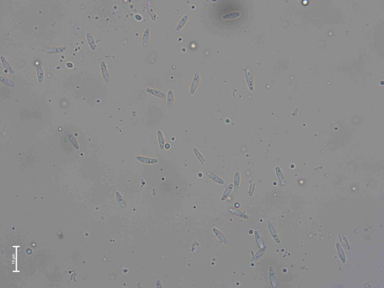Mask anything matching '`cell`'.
<instances>
[{"label": "cell", "instance_id": "obj_1", "mask_svg": "<svg viewBox=\"0 0 384 288\" xmlns=\"http://www.w3.org/2000/svg\"><path fill=\"white\" fill-rule=\"evenodd\" d=\"M136 158L139 162H141L143 164H147V165H153V164H157L158 162V160L154 157H147L143 156L137 155L136 157Z\"/></svg>", "mask_w": 384, "mask_h": 288}, {"label": "cell", "instance_id": "obj_2", "mask_svg": "<svg viewBox=\"0 0 384 288\" xmlns=\"http://www.w3.org/2000/svg\"><path fill=\"white\" fill-rule=\"evenodd\" d=\"M200 81V74L198 72H196L194 75V79H193L192 84L191 86L190 91L191 94L193 95L196 93L197 88L199 87Z\"/></svg>", "mask_w": 384, "mask_h": 288}, {"label": "cell", "instance_id": "obj_3", "mask_svg": "<svg viewBox=\"0 0 384 288\" xmlns=\"http://www.w3.org/2000/svg\"><path fill=\"white\" fill-rule=\"evenodd\" d=\"M100 67H101V73L102 75L104 78V80L107 82H109L110 80V75L108 70L107 68V64L105 61H102L101 62Z\"/></svg>", "mask_w": 384, "mask_h": 288}, {"label": "cell", "instance_id": "obj_4", "mask_svg": "<svg viewBox=\"0 0 384 288\" xmlns=\"http://www.w3.org/2000/svg\"><path fill=\"white\" fill-rule=\"evenodd\" d=\"M36 71L38 82L42 83L44 80V72L43 67L40 62L36 64Z\"/></svg>", "mask_w": 384, "mask_h": 288}, {"label": "cell", "instance_id": "obj_5", "mask_svg": "<svg viewBox=\"0 0 384 288\" xmlns=\"http://www.w3.org/2000/svg\"><path fill=\"white\" fill-rule=\"evenodd\" d=\"M146 91L149 94L152 95L154 96L160 97V98L162 99H165L166 98V94L163 91H161V90L154 89V88H148L146 89Z\"/></svg>", "mask_w": 384, "mask_h": 288}, {"label": "cell", "instance_id": "obj_6", "mask_svg": "<svg viewBox=\"0 0 384 288\" xmlns=\"http://www.w3.org/2000/svg\"><path fill=\"white\" fill-rule=\"evenodd\" d=\"M86 37L87 42H88V44L90 49L93 51L96 50L97 46L95 40L93 37V35L89 32H87L86 34Z\"/></svg>", "mask_w": 384, "mask_h": 288}, {"label": "cell", "instance_id": "obj_7", "mask_svg": "<svg viewBox=\"0 0 384 288\" xmlns=\"http://www.w3.org/2000/svg\"><path fill=\"white\" fill-rule=\"evenodd\" d=\"M229 211L232 214L235 215L236 216L238 217L241 218V219H243V220H248V219H249V217L247 216L245 213L242 212L241 210H239L238 209L230 208H229Z\"/></svg>", "mask_w": 384, "mask_h": 288}, {"label": "cell", "instance_id": "obj_8", "mask_svg": "<svg viewBox=\"0 0 384 288\" xmlns=\"http://www.w3.org/2000/svg\"><path fill=\"white\" fill-rule=\"evenodd\" d=\"M1 61L3 67L7 70L10 74H13V75L15 74V70L12 67V66L6 59V57L2 55L1 56Z\"/></svg>", "mask_w": 384, "mask_h": 288}, {"label": "cell", "instance_id": "obj_9", "mask_svg": "<svg viewBox=\"0 0 384 288\" xmlns=\"http://www.w3.org/2000/svg\"><path fill=\"white\" fill-rule=\"evenodd\" d=\"M147 8L148 13L150 17L153 21H156L157 20V15L153 8L152 1L151 0H148L147 1Z\"/></svg>", "mask_w": 384, "mask_h": 288}, {"label": "cell", "instance_id": "obj_10", "mask_svg": "<svg viewBox=\"0 0 384 288\" xmlns=\"http://www.w3.org/2000/svg\"><path fill=\"white\" fill-rule=\"evenodd\" d=\"M207 174L209 178L216 183L220 184V185H223L224 184V180L212 171H208L207 173Z\"/></svg>", "mask_w": 384, "mask_h": 288}, {"label": "cell", "instance_id": "obj_11", "mask_svg": "<svg viewBox=\"0 0 384 288\" xmlns=\"http://www.w3.org/2000/svg\"><path fill=\"white\" fill-rule=\"evenodd\" d=\"M67 47L65 46L62 47H50L46 49V53L48 54H57L64 53L67 50Z\"/></svg>", "mask_w": 384, "mask_h": 288}, {"label": "cell", "instance_id": "obj_12", "mask_svg": "<svg viewBox=\"0 0 384 288\" xmlns=\"http://www.w3.org/2000/svg\"><path fill=\"white\" fill-rule=\"evenodd\" d=\"M268 227H269V230H270L271 235L272 236V238L276 241L277 243L278 244L280 243V240L277 234L275 227L270 221L268 222Z\"/></svg>", "mask_w": 384, "mask_h": 288}, {"label": "cell", "instance_id": "obj_13", "mask_svg": "<svg viewBox=\"0 0 384 288\" xmlns=\"http://www.w3.org/2000/svg\"><path fill=\"white\" fill-rule=\"evenodd\" d=\"M246 76L249 88L251 91H252L254 90V81L251 71L249 68H247L246 70Z\"/></svg>", "mask_w": 384, "mask_h": 288}, {"label": "cell", "instance_id": "obj_14", "mask_svg": "<svg viewBox=\"0 0 384 288\" xmlns=\"http://www.w3.org/2000/svg\"><path fill=\"white\" fill-rule=\"evenodd\" d=\"M167 105L168 107H172L175 101V95L173 90H169L167 92Z\"/></svg>", "mask_w": 384, "mask_h": 288}, {"label": "cell", "instance_id": "obj_15", "mask_svg": "<svg viewBox=\"0 0 384 288\" xmlns=\"http://www.w3.org/2000/svg\"><path fill=\"white\" fill-rule=\"evenodd\" d=\"M158 145L161 150H163L165 144V139L163 132L161 130H157V132Z\"/></svg>", "mask_w": 384, "mask_h": 288}, {"label": "cell", "instance_id": "obj_16", "mask_svg": "<svg viewBox=\"0 0 384 288\" xmlns=\"http://www.w3.org/2000/svg\"><path fill=\"white\" fill-rule=\"evenodd\" d=\"M213 231L215 235L217 237H218L221 242H222L224 244H227L228 242V240L226 236L222 232L216 228H214L213 229Z\"/></svg>", "mask_w": 384, "mask_h": 288}, {"label": "cell", "instance_id": "obj_17", "mask_svg": "<svg viewBox=\"0 0 384 288\" xmlns=\"http://www.w3.org/2000/svg\"><path fill=\"white\" fill-rule=\"evenodd\" d=\"M269 276H270L271 284L272 287H276L277 285V277H276L275 270L272 267H270L269 269Z\"/></svg>", "mask_w": 384, "mask_h": 288}, {"label": "cell", "instance_id": "obj_18", "mask_svg": "<svg viewBox=\"0 0 384 288\" xmlns=\"http://www.w3.org/2000/svg\"><path fill=\"white\" fill-rule=\"evenodd\" d=\"M150 35V28H147L144 32L142 37V45L144 47L148 46L149 41Z\"/></svg>", "mask_w": 384, "mask_h": 288}, {"label": "cell", "instance_id": "obj_19", "mask_svg": "<svg viewBox=\"0 0 384 288\" xmlns=\"http://www.w3.org/2000/svg\"><path fill=\"white\" fill-rule=\"evenodd\" d=\"M240 182H241V174L239 171H236L235 174L234 182H233L234 189L235 192H237L238 191L239 188L240 187Z\"/></svg>", "mask_w": 384, "mask_h": 288}, {"label": "cell", "instance_id": "obj_20", "mask_svg": "<svg viewBox=\"0 0 384 288\" xmlns=\"http://www.w3.org/2000/svg\"><path fill=\"white\" fill-rule=\"evenodd\" d=\"M233 188H234V185H233L232 183H230V184L228 185L227 188L225 189L223 193L222 196V198H221V200L222 201L225 200L229 197L231 193L232 190H233Z\"/></svg>", "mask_w": 384, "mask_h": 288}, {"label": "cell", "instance_id": "obj_21", "mask_svg": "<svg viewBox=\"0 0 384 288\" xmlns=\"http://www.w3.org/2000/svg\"><path fill=\"white\" fill-rule=\"evenodd\" d=\"M188 19V16L187 15H184L183 17L181 18L179 22L178 23L176 26V30L177 31H180L183 28V27L185 26V24H186L187 21Z\"/></svg>", "mask_w": 384, "mask_h": 288}, {"label": "cell", "instance_id": "obj_22", "mask_svg": "<svg viewBox=\"0 0 384 288\" xmlns=\"http://www.w3.org/2000/svg\"><path fill=\"white\" fill-rule=\"evenodd\" d=\"M336 247H337V251H338V254L339 256V258H340V260L343 263H345L346 262V257L345 256L344 252L343 250V248L341 247V245L339 243H337L336 244Z\"/></svg>", "mask_w": 384, "mask_h": 288}, {"label": "cell", "instance_id": "obj_23", "mask_svg": "<svg viewBox=\"0 0 384 288\" xmlns=\"http://www.w3.org/2000/svg\"><path fill=\"white\" fill-rule=\"evenodd\" d=\"M0 81L1 82L9 87H14L15 85V82L2 75L0 76Z\"/></svg>", "mask_w": 384, "mask_h": 288}, {"label": "cell", "instance_id": "obj_24", "mask_svg": "<svg viewBox=\"0 0 384 288\" xmlns=\"http://www.w3.org/2000/svg\"><path fill=\"white\" fill-rule=\"evenodd\" d=\"M265 249H266V247H265L260 248V249L258 251V252L256 253L254 257H252L251 260L252 261H257L259 260L262 257V256L264 254Z\"/></svg>", "mask_w": 384, "mask_h": 288}, {"label": "cell", "instance_id": "obj_25", "mask_svg": "<svg viewBox=\"0 0 384 288\" xmlns=\"http://www.w3.org/2000/svg\"><path fill=\"white\" fill-rule=\"evenodd\" d=\"M255 238H256V242L257 244L258 245V247L259 248H261L264 247V243L261 239V236H260V234L257 230H255Z\"/></svg>", "mask_w": 384, "mask_h": 288}, {"label": "cell", "instance_id": "obj_26", "mask_svg": "<svg viewBox=\"0 0 384 288\" xmlns=\"http://www.w3.org/2000/svg\"><path fill=\"white\" fill-rule=\"evenodd\" d=\"M194 152L196 157H197V159L199 160L200 163L202 164H204L205 162V159H204V157L201 154V153H200L199 150L197 148H195L194 149Z\"/></svg>", "mask_w": 384, "mask_h": 288}, {"label": "cell", "instance_id": "obj_27", "mask_svg": "<svg viewBox=\"0 0 384 288\" xmlns=\"http://www.w3.org/2000/svg\"><path fill=\"white\" fill-rule=\"evenodd\" d=\"M164 148H165L167 149H169L170 148V144L169 143L165 144V145H164Z\"/></svg>", "mask_w": 384, "mask_h": 288}, {"label": "cell", "instance_id": "obj_28", "mask_svg": "<svg viewBox=\"0 0 384 288\" xmlns=\"http://www.w3.org/2000/svg\"><path fill=\"white\" fill-rule=\"evenodd\" d=\"M138 17H137L136 16H135V17H136V18L137 20H140L141 19V16H140V15H138Z\"/></svg>", "mask_w": 384, "mask_h": 288}]
</instances>
